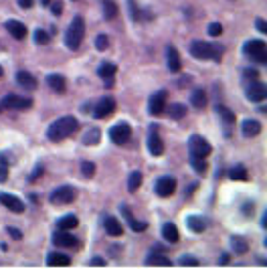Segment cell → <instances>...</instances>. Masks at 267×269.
Wrapping results in <instances>:
<instances>
[{
  "label": "cell",
  "mask_w": 267,
  "mask_h": 269,
  "mask_svg": "<svg viewBox=\"0 0 267 269\" xmlns=\"http://www.w3.org/2000/svg\"><path fill=\"white\" fill-rule=\"evenodd\" d=\"M39 174H43V166H37V168H35V172H33V176L29 178V180H31V182H35L37 178H39Z\"/></svg>",
  "instance_id": "obj_50"
},
{
  "label": "cell",
  "mask_w": 267,
  "mask_h": 269,
  "mask_svg": "<svg viewBox=\"0 0 267 269\" xmlns=\"http://www.w3.org/2000/svg\"><path fill=\"white\" fill-rule=\"evenodd\" d=\"M190 166L198 172V174H203L207 170V160L205 158H190Z\"/></svg>",
  "instance_id": "obj_39"
},
{
  "label": "cell",
  "mask_w": 267,
  "mask_h": 269,
  "mask_svg": "<svg viewBox=\"0 0 267 269\" xmlns=\"http://www.w3.org/2000/svg\"><path fill=\"white\" fill-rule=\"evenodd\" d=\"M120 211H122V217L126 219V223L130 225V229H132V231L142 233V231H146V229H148V223H144V221H138L136 217L132 215V211H130V207H128V205H122V207H120Z\"/></svg>",
  "instance_id": "obj_13"
},
{
  "label": "cell",
  "mask_w": 267,
  "mask_h": 269,
  "mask_svg": "<svg viewBox=\"0 0 267 269\" xmlns=\"http://www.w3.org/2000/svg\"><path fill=\"white\" fill-rule=\"evenodd\" d=\"M51 12H53L55 16L63 14V4H61V2H53V4H51Z\"/></svg>",
  "instance_id": "obj_47"
},
{
  "label": "cell",
  "mask_w": 267,
  "mask_h": 269,
  "mask_svg": "<svg viewBox=\"0 0 267 269\" xmlns=\"http://www.w3.org/2000/svg\"><path fill=\"white\" fill-rule=\"evenodd\" d=\"M255 27H257L259 33H267V22H265L263 18H257V20H255Z\"/></svg>",
  "instance_id": "obj_46"
},
{
  "label": "cell",
  "mask_w": 267,
  "mask_h": 269,
  "mask_svg": "<svg viewBox=\"0 0 267 269\" xmlns=\"http://www.w3.org/2000/svg\"><path fill=\"white\" fill-rule=\"evenodd\" d=\"M243 75H245V79H249V81H257V77H259V73L255 69H245Z\"/></svg>",
  "instance_id": "obj_45"
},
{
  "label": "cell",
  "mask_w": 267,
  "mask_h": 269,
  "mask_svg": "<svg viewBox=\"0 0 267 269\" xmlns=\"http://www.w3.org/2000/svg\"><path fill=\"white\" fill-rule=\"evenodd\" d=\"M0 205L6 207V209L12 211V213H25V203H22L18 196L8 194V192H2V194H0Z\"/></svg>",
  "instance_id": "obj_14"
},
{
  "label": "cell",
  "mask_w": 267,
  "mask_h": 269,
  "mask_svg": "<svg viewBox=\"0 0 267 269\" xmlns=\"http://www.w3.org/2000/svg\"><path fill=\"white\" fill-rule=\"evenodd\" d=\"M0 107L2 109H31L33 99L16 95V93H8V95H4L2 99H0Z\"/></svg>",
  "instance_id": "obj_6"
},
{
  "label": "cell",
  "mask_w": 267,
  "mask_h": 269,
  "mask_svg": "<svg viewBox=\"0 0 267 269\" xmlns=\"http://www.w3.org/2000/svg\"><path fill=\"white\" fill-rule=\"evenodd\" d=\"M2 73H4V69H2V65H0V77H2Z\"/></svg>",
  "instance_id": "obj_55"
},
{
  "label": "cell",
  "mask_w": 267,
  "mask_h": 269,
  "mask_svg": "<svg viewBox=\"0 0 267 269\" xmlns=\"http://www.w3.org/2000/svg\"><path fill=\"white\" fill-rule=\"evenodd\" d=\"M186 227L192 231V233H203L207 229V221L203 217H196V215H190L186 217Z\"/></svg>",
  "instance_id": "obj_25"
},
{
  "label": "cell",
  "mask_w": 267,
  "mask_h": 269,
  "mask_svg": "<svg viewBox=\"0 0 267 269\" xmlns=\"http://www.w3.org/2000/svg\"><path fill=\"white\" fill-rule=\"evenodd\" d=\"M53 243L57 245V247H75L77 239H75L69 231H57V233L53 235Z\"/></svg>",
  "instance_id": "obj_20"
},
{
  "label": "cell",
  "mask_w": 267,
  "mask_h": 269,
  "mask_svg": "<svg viewBox=\"0 0 267 269\" xmlns=\"http://www.w3.org/2000/svg\"><path fill=\"white\" fill-rule=\"evenodd\" d=\"M116 73H118V67L114 63H103V65H99V69H97V75L105 81L107 87H111V83H114Z\"/></svg>",
  "instance_id": "obj_18"
},
{
  "label": "cell",
  "mask_w": 267,
  "mask_h": 269,
  "mask_svg": "<svg viewBox=\"0 0 267 269\" xmlns=\"http://www.w3.org/2000/svg\"><path fill=\"white\" fill-rule=\"evenodd\" d=\"M132 138V126L128 122H118L109 128V140L114 144H126Z\"/></svg>",
  "instance_id": "obj_8"
},
{
  "label": "cell",
  "mask_w": 267,
  "mask_h": 269,
  "mask_svg": "<svg viewBox=\"0 0 267 269\" xmlns=\"http://www.w3.org/2000/svg\"><path fill=\"white\" fill-rule=\"evenodd\" d=\"M99 138H101V132H99L97 128H91V130H89L85 136H83V144H85V146H95V144L99 142Z\"/></svg>",
  "instance_id": "obj_34"
},
{
  "label": "cell",
  "mask_w": 267,
  "mask_h": 269,
  "mask_svg": "<svg viewBox=\"0 0 267 269\" xmlns=\"http://www.w3.org/2000/svg\"><path fill=\"white\" fill-rule=\"evenodd\" d=\"M166 109H168V114H170L172 120H182L186 116V105H182V103H172Z\"/></svg>",
  "instance_id": "obj_33"
},
{
  "label": "cell",
  "mask_w": 267,
  "mask_h": 269,
  "mask_svg": "<svg viewBox=\"0 0 267 269\" xmlns=\"http://www.w3.org/2000/svg\"><path fill=\"white\" fill-rule=\"evenodd\" d=\"M166 65L170 73H178L182 69V61H180V55H178V51L174 47H166Z\"/></svg>",
  "instance_id": "obj_17"
},
{
  "label": "cell",
  "mask_w": 267,
  "mask_h": 269,
  "mask_svg": "<svg viewBox=\"0 0 267 269\" xmlns=\"http://www.w3.org/2000/svg\"><path fill=\"white\" fill-rule=\"evenodd\" d=\"M166 101H168V91H164V89L152 93V97H150V101H148L150 116H162L164 109H166Z\"/></svg>",
  "instance_id": "obj_9"
},
{
  "label": "cell",
  "mask_w": 267,
  "mask_h": 269,
  "mask_svg": "<svg viewBox=\"0 0 267 269\" xmlns=\"http://www.w3.org/2000/svg\"><path fill=\"white\" fill-rule=\"evenodd\" d=\"M16 83L25 89V91H35L37 89V77H33L29 71H18L16 73Z\"/></svg>",
  "instance_id": "obj_22"
},
{
  "label": "cell",
  "mask_w": 267,
  "mask_h": 269,
  "mask_svg": "<svg viewBox=\"0 0 267 269\" xmlns=\"http://www.w3.org/2000/svg\"><path fill=\"white\" fill-rule=\"evenodd\" d=\"M77 198V190L73 186H59L49 194V200L53 205H69Z\"/></svg>",
  "instance_id": "obj_7"
},
{
  "label": "cell",
  "mask_w": 267,
  "mask_h": 269,
  "mask_svg": "<svg viewBox=\"0 0 267 269\" xmlns=\"http://www.w3.org/2000/svg\"><path fill=\"white\" fill-rule=\"evenodd\" d=\"M222 33V25H221V22H211V25H209V35L211 37H219Z\"/></svg>",
  "instance_id": "obj_43"
},
{
  "label": "cell",
  "mask_w": 267,
  "mask_h": 269,
  "mask_svg": "<svg viewBox=\"0 0 267 269\" xmlns=\"http://www.w3.org/2000/svg\"><path fill=\"white\" fill-rule=\"evenodd\" d=\"M8 180V160L4 154H0V184Z\"/></svg>",
  "instance_id": "obj_36"
},
{
  "label": "cell",
  "mask_w": 267,
  "mask_h": 269,
  "mask_svg": "<svg viewBox=\"0 0 267 269\" xmlns=\"http://www.w3.org/2000/svg\"><path fill=\"white\" fill-rule=\"evenodd\" d=\"M253 211H255V209H253V203H245V205H243V213L247 215V217L253 215Z\"/></svg>",
  "instance_id": "obj_48"
},
{
  "label": "cell",
  "mask_w": 267,
  "mask_h": 269,
  "mask_svg": "<svg viewBox=\"0 0 267 269\" xmlns=\"http://www.w3.org/2000/svg\"><path fill=\"white\" fill-rule=\"evenodd\" d=\"M47 265L49 267H67V265H71V257L63 255V253H49Z\"/></svg>",
  "instance_id": "obj_26"
},
{
  "label": "cell",
  "mask_w": 267,
  "mask_h": 269,
  "mask_svg": "<svg viewBox=\"0 0 267 269\" xmlns=\"http://www.w3.org/2000/svg\"><path fill=\"white\" fill-rule=\"evenodd\" d=\"M89 265H105V259H101V257H93L91 261H89Z\"/></svg>",
  "instance_id": "obj_52"
},
{
  "label": "cell",
  "mask_w": 267,
  "mask_h": 269,
  "mask_svg": "<svg viewBox=\"0 0 267 269\" xmlns=\"http://www.w3.org/2000/svg\"><path fill=\"white\" fill-rule=\"evenodd\" d=\"M4 29L16 39V41H22V39H27V27L22 25L20 20H6V25Z\"/></svg>",
  "instance_id": "obj_21"
},
{
  "label": "cell",
  "mask_w": 267,
  "mask_h": 269,
  "mask_svg": "<svg viewBox=\"0 0 267 269\" xmlns=\"http://www.w3.org/2000/svg\"><path fill=\"white\" fill-rule=\"evenodd\" d=\"M241 132L245 138H255L257 134L261 132V124L257 120H245L243 126H241Z\"/></svg>",
  "instance_id": "obj_24"
},
{
  "label": "cell",
  "mask_w": 267,
  "mask_h": 269,
  "mask_svg": "<svg viewBox=\"0 0 267 269\" xmlns=\"http://www.w3.org/2000/svg\"><path fill=\"white\" fill-rule=\"evenodd\" d=\"M190 103L196 107V109H203L207 105V93L203 91V89H194V91L190 93Z\"/></svg>",
  "instance_id": "obj_31"
},
{
  "label": "cell",
  "mask_w": 267,
  "mask_h": 269,
  "mask_svg": "<svg viewBox=\"0 0 267 269\" xmlns=\"http://www.w3.org/2000/svg\"><path fill=\"white\" fill-rule=\"evenodd\" d=\"M8 235H12L14 239H22V233L18 229H14V227H8Z\"/></svg>",
  "instance_id": "obj_51"
},
{
  "label": "cell",
  "mask_w": 267,
  "mask_h": 269,
  "mask_svg": "<svg viewBox=\"0 0 267 269\" xmlns=\"http://www.w3.org/2000/svg\"><path fill=\"white\" fill-rule=\"evenodd\" d=\"M47 83H49V87L53 89V91H57V93H65V89H67V81H65V77L59 75V73L47 75Z\"/></svg>",
  "instance_id": "obj_23"
},
{
  "label": "cell",
  "mask_w": 267,
  "mask_h": 269,
  "mask_svg": "<svg viewBox=\"0 0 267 269\" xmlns=\"http://www.w3.org/2000/svg\"><path fill=\"white\" fill-rule=\"evenodd\" d=\"M215 111L219 114V118L222 120V126H225V130H227V134H229V130L235 126V114L227 107V105H222V103H217L215 105Z\"/></svg>",
  "instance_id": "obj_16"
},
{
  "label": "cell",
  "mask_w": 267,
  "mask_h": 269,
  "mask_svg": "<svg viewBox=\"0 0 267 269\" xmlns=\"http://www.w3.org/2000/svg\"><path fill=\"white\" fill-rule=\"evenodd\" d=\"M0 109H2V107H0Z\"/></svg>",
  "instance_id": "obj_56"
},
{
  "label": "cell",
  "mask_w": 267,
  "mask_h": 269,
  "mask_svg": "<svg viewBox=\"0 0 267 269\" xmlns=\"http://www.w3.org/2000/svg\"><path fill=\"white\" fill-rule=\"evenodd\" d=\"M101 8H103V16L105 20H111V18H116L118 16V4L114 2V0H101Z\"/></svg>",
  "instance_id": "obj_30"
},
{
  "label": "cell",
  "mask_w": 267,
  "mask_h": 269,
  "mask_svg": "<svg viewBox=\"0 0 267 269\" xmlns=\"http://www.w3.org/2000/svg\"><path fill=\"white\" fill-rule=\"evenodd\" d=\"M18 6L29 10V8H33V0H18Z\"/></svg>",
  "instance_id": "obj_49"
},
{
  "label": "cell",
  "mask_w": 267,
  "mask_h": 269,
  "mask_svg": "<svg viewBox=\"0 0 267 269\" xmlns=\"http://www.w3.org/2000/svg\"><path fill=\"white\" fill-rule=\"evenodd\" d=\"M116 111V99L114 97H101L97 103H95V107H93V116L97 118V120H105V118H109L111 114Z\"/></svg>",
  "instance_id": "obj_10"
},
{
  "label": "cell",
  "mask_w": 267,
  "mask_h": 269,
  "mask_svg": "<svg viewBox=\"0 0 267 269\" xmlns=\"http://www.w3.org/2000/svg\"><path fill=\"white\" fill-rule=\"evenodd\" d=\"M79 225V219L75 217V215H65V217H61L59 221H57V229L59 231H71V229H75Z\"/></svg>",
  "instance_id": "obj_28"
},
{
  "label": "cell",
  "mask_w": 267,
  "mask_h": 269,
  "mask_svg": "<svg viewBox=\"0 0 267 269\" xmlns=\"http://www.w3.org/2000/svg\"><path fill=\"white\" fill-rule=\"evenodd\" d=\"M211 144L203 138V136H190L188 140V156L190 158H207V156L211 154Z\"/></svg>",
  "instance_id": "obj_5"
},
{
  "label": "cell",
  "mask_w": 267,
  "mask_h": 269,
  "mask_svg": "<svg viewBox=\"0 0 267 269\" xmlns=\"http://www.w3.org/2000/svg\"><path fill=\"white\" fill-rule=\"evenodd\" d=\"M103 227H105V233L111 235V237H122V233H124L122 223H120L116 217H111V215H107V217L103 219Z\"/></svg>",
  "instance_id": "obj_19"
},
{
  "label": "cell",
  "mask_w": 267,
  "mask_h": 269,
  "mask_svg": "<svg viewBox=\"0 0 267 269\" xmlns=\"http://www.w3.org/2000/svg\"><path fill=\"white\" fill-rule=\"evenodd\" d=\"M180 265H182V267H198L200 261L194 259V257H190V255H184V257L180 259Z\"/></svg>",
  "instance_id": "obj_42"
},
{
  "label": "cell",
  "mask_w": 267,
  "mask_h": 269,
  "mask_svg": "<svg viewBox=\"0 0 267 269\" xmlns=\"http://www.w3.org/2000/svg\"><path fill=\"white\" fill-rule=\"evenodd\" d=\"M162 239L168 241V243H178V239H180V233H178V229H176L174 223H164V227H162Z\"/></svg>",
  "instance_id": "obj_27"
},
{
  "label": "cell",
  "mask_w": 267,
  "mask_h": 269,
  "mask_svg": "<svg viewBox=\"0 0 267 269\" xmlns=\"http://www.w3.org/2000/svg\"><path fill=\"white\" fill-rule=\"evenodd\" d=\"M261 227H263V229L267 227V211L263 213V219H261Z\"/></svg>",
  "instance_id": "obj_53"
},
{
  "label": "cell",
  "mask_w": 267,
  "mask_h": 269,
  "mask_svg": "<svg viewBox=\"0 0 267 269\" xmlns=\"http://www.w3.org/2000/svg\"><path fill=\"white\" fill-rule=\"evenodd\" d=\"M229 176L233 178V180H247V168H245V166H235L229 172Z\"/></svg>",
  "instance_id": "obj_37"
},
{
  "label": "cell",
  "mask_w": 267,
  "mask_h": 269,
  "mask_svg": "<svg viewBox=\"0 0 267 269\" xmlns=\"http://www.w3.org/2000/svg\"><path fill=\"white\" fill-rule=\"evenodd\" d=\"M148 265H154V267H170L172 265V261L168 259V257H164V255H152V257H148V261H146Z\"/></svg>",
  "instance_id": "obj_35"
},
{
  "label": "cell",
  "mask_w": 267,
  "mask_h": 269,
  "mask_svg": "<svg viewBox=\"0 0 267 269\" xmlns=\"http://www.w3.org/2000/svg\"><path fill=\"white\" fill-rule=\"evenodd\" d=\"M190 55L194 59H200V61H219L222 57V53H225V49L221 47V45L217 43H207V41H192L190 47H188Z\"/></svg>",
  "instance_id": "obj_2"
},
{
  "label": "cell",
  "mask_w": 267,
  "mask_h": 269,
  "mask_svg": "<svg viewBox=\"0 0 267 269\" xmlns=\"http://www.w3.org/2000/svg\"><path fill=\"white\" fill-rule=\"evenodd\" d=\"M109 47V39L105 37V35H97V39H95V49L97 51H105Z\"/></svg>",
  "instance_id": "obj_41"
},
{
  "label": "cell",
  "mask_w": 267,
  "mask_h": 269,
  "mask_svg": "<svg viewBox=\"0 0 267 269\" xmlns=\"http://www.w3.org/2000/svg\"><path fill=\"white\" fill-rule=\"evenodd\" d=\"M49 41H51V35H49V33H44L43 29H37V31H35V43H37V45H47Z\"/></svg>",
  "instance_id": "obj_38"
},
{
  "label": "cell",
  "mask_w": 267,
  "mask_h": 269,
  "mask_svg": "<svg viewBox=\"0 0 267 269\" xmlns=\"http://www.w3.org/2000/svg\"><path fill=\"white\" fill-rule=\"evenodd\" d=\"M41 4H43V6H49V4H51V0H41Z\"/></svg>",
  "instance_id": "obj_54"
},
{
  "label": "cell",
  "mask_w": 267,
  "mask_h": 269,
  "mask_svg": "<svg viewBox=\"0 0 267 269\" xmlns=\"http://www.w3.org/2000/svg\"><path fill=\"white\" fill-rule=\"evenodd\" d=\"M81 172H83V176L91 178V176L95 174V164H93V162H87V160H83V162H81Z\"/></svg>",
  "instance_id": "obj_40"
},
{
  "label": "cell",
  "mask_w": 267,
  "mask_h": 269,
  "mask_svg": "<svg viewBox=\"0 0 267 269\" xmlns=\"http://www.w3.org/2000/svg\"><path fill=\"white\" fill-rule=\"evenodd\" d=\"M128 4H130V10H132V18L134 20H140L142 12H140V8H136V2H134V0H128Z\"/></svg>",
  "instance_id": "obj_44"
},
{
  "label": "cell",
  "mask_w": 267,
  "mask_h": 269,
  "mask_svg": "<svg viewBox=\"0 0 267 269\" xmlns=\"http://www.w3.org/2000/svg\"><path fill=\"white\" fill-rule=\"evenodd\" d=\"M231 247H233V251L235 253H247L249 251V243H247V239L245 237H233L231 239Z\"/></svg>",
  "instance_id": "obj_32"
},
{
  "label": "cell",
  "mask_w": 267,
  "mask_h": 269,
  "mask_svg": "<svg viewBox=\"0 0 267 269\" xmlns=\"http://www.w3.org/2000/svg\"><path fill=\"white\" fill-rule=\"evenodd\" d=\"M243 53L247 55L253 63H259V65L267 63V47H265V41H261V39L247 41L243 45Z\"/></svg>",
  "instance_id": "obj_4"
},
{
  "label": "cell",
  "mask_w": 267,
  "mask_h": 269,
  "mask_svg": "<svg viewBox=\"0 0 267 269\" xmlns=\"http://www.w3.org/2000/svg\"><path fill=\"white\" fill-rule=\"evenodd\" d=\"M79 128V122L73 116H63L59 120H55L49 130H47V138L51 142H63L65 138H69L75 134V130Z\"/></svg>",
  "instance_id": "obj_1"
},
{
  "label": "cell",
  "mask_w": 267,
  "mask_h": 269,
  "mask_svg": "<svg viewBox=\"0 0 267 269\" xmlns=\"http://www.w3.org/2000/svg\"><path fill=\"white\" fill-rule=\"evenodd\" d=\"M85 37V20L81 16H75L71 20V25L69 29H67L65 33V45H67V49H71V51H77L81 47V41Z\"/></svg>",
  "instance_id": "obj_3"
},
{
  "label": "cell",
  "mask_w": 267,
  "mask_h": 269,
  "mask_svg": "<svg viewBox=\"0 0 267 269\" xmlns=\"http://www.w3.org/2000/svg\"><path fill=\"white\" fill-rule=\"evenodd\" d=\"M148 150L152 156H162L164 154V142L158 134V128L152 126L150 128V134H148Z\"/></svg>",
  "instance_id": "obj_11"
},
{
  "label": "cell",
  "mask_w": 267,
  "mask_h": 269,
  "mask_svg": "<svg viewBox=\"0 0 267 269\" xmlns=\"http://www.w3.org/2000/svg\"><path fill=\"white\" fill-rule=\"evenodd\" d=\"M267 97V85L261 81H251L247 87V99L249 101H263Z\"/></svg>",
  "instance_id": "obj_15"
},
{
  "label": "cell",
  "mask_w": 267,
  "mask_h": 269,
  "mask_svg": "<svg viewBox=\"0 0 267 269\" xmlns=\"http://www.w3.org/2000/svg\"><path fill=\"white\" fill-rule=\"evenodd\" d=\"M142 182H144V174H142L140 170L130 172V178H128V190H130V192H136V190L142 186Z\"/></svg>",
  "instance_id": "obj_29"
},
{
  "label": "cell",
  "mask_w": 267,
  "mask_h": 269,
  "mask_svg": "<svg viewBox=\"0 0 267 269\" xmlns=\"http://www.w3.org/2000/svg\"><path fill=\"white\" fill-rule=\"evenodd\" d=\"M176 190V178L172 176H160L158 180H156V194L166 198V196H172Z\"/></svg>",
  "instance_id": "obj_12"
}]
</instances>
